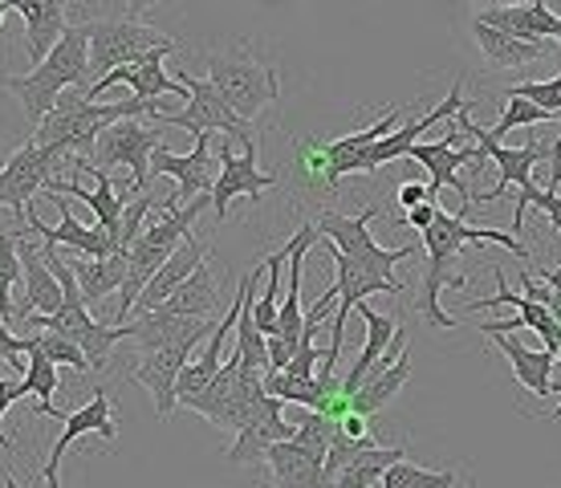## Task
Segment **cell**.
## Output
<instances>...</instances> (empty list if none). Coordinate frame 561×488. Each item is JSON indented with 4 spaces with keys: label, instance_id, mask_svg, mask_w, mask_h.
<instances>
[{
    "label": "cell",
    "instance_id": "48",
    "mask_svg": "<svg viewBox=\"0 0 561 488\" xmlns=\"http://www.w3.org/2000/svg\"><path fill=\"white\" fill-rule=\"evenodd\" d=\"M4 13H9V9H4V4H0V25H4Z\"/></svg>",
    "mask_w": 561,
    "mask_h": 488
},
{
    "label": "cell",
    "instance_id": "45",
    "mask_svg": "<svg viewBox=\"0 0 561 488\" xmlns=\"http://www.w3.org/2000/svg\"><path fill=\"white\" fill-rule=\"evenodd\" d=\"M558 363H561V347H558ZM558 419H561V404H558V411H549L546 423H558Z\"/></svg>",
    "mask_w": 561,
    "mask_h": 488
},
{
    "label": "cell",
    "instance_id": "44",
    "mask_svg": "<svg viewBox=\"0 0 561 488\" xmlns=\"http://www.w3.org/2000/svg\"><path fill=\"white\" fill-rule=\"evenodd\" d=\"M123 4H127V16H130V21H139L142 13H151L159 0H123Z\"/></svg>",
    "mask_w": 561,
    "mask_h": 488
},
{
    "label": "cell",
    "instance_id": "49",
    "mask_svg": "<svg viewBox=\"0 0 561 488\" xmlns=\"http://www.w3.org/2000/svg\"><path fill=\"white\" fill-rule=\"evenodd\" d=\"M0 4H4V9H13V0H0Z\"/></svg>",
    "mask_w": 561,
    "mask_h": 488
},
{
    "label": "cell",
    "instance_id": "31",
    "mask_svg": "<svg viewBox=\"0 0 561 488\" xmlns=\"http://www.w3.org/2000/svg\"><path fill=\"white\" fill-rule=\"evenodd\" d=\"M159 309H163V314H180V318H216V309H220V293H216V281H211L208 261H204L192 277L183 281L180 290L171 293Z\"/></svg>",
    "mask_w": 561,
    "mask_h": 488
},
{
    "label": "cell",
    "instance_id": "50",
    "mask_svg": "<svg viewBox=\"0 0 561 488\" xmlns=\"http://www.w3.org/2000/svg\"><path fill=\"white\" fill-rule=\"evenodd\" d=\"M492 4H501V0H492Z\"/></svg>",
    "mask_w": 561,
    "mask_h": 488
},
{
    "label": "cell",
    "instance_id": "24",
    "mask_svg": "<svg viewBox=\"0 0 561 488\" xmlns=\"http://www.w3.org/2000/svg\"><path fill=\"white\" fill-rule=\"evenodd\" d=\"M16 252H21V269H25V302L33 314H57L66 306V290L54 277V269L45 265L42 249L28 245V224L16 228Z\"/></svg>",
    "mask_w": 561,
    "mask_h": 488
},
{
    "label": "cell",
    "instance_id": "1",
    "mask_svg": "<svg viewBox=\"0 0 561 488\" xmlns=\"http://www.w3.org/2000/svg\"><path fill=\"white\" fill-rule=\"evenodd\" d=\"M489 240L513 252L520 265L529 261V252H525V245H520L517 237L496 232V228H468L463 216H456V212H444V208L435 212V224L423 232V249H427V277H423L420 314L427 318V326H435V330H456V326H460L451 314L439 309V290H444V285H451V290L468 285L463 273H451V257L463 252V245H489Z\"/></svg>",
    "mask_w": 561,
    "mask_h": 488
},
{
    "label": "cell",
    "instance_id": "20",
    "mask_svg": "<svg viewBox=\"0 0 561 488\" xmlns=\"http://www.w3.org/2000/svg\"><path fill=\"white\" fill-rule=\"evenodd\" d=\"M294 428H297V423H285V404L268 395V404L261 407V416H256L253 423H244V428H240L237 440H232V447H228L225 456L232 464L265 461V452L273 444H280V440H294Z\"/></svg>",
    "mask_w": 561,
    "mask_h": 488
},
{
    "label": "cell",
    "instance_id": "51",
    "mask_svg": "<svg viewBox=\"0 0 561 488\" xmlns=\"http://www.w3.org/2000/svg\"><path fill=\"white\" fill-rule=\"evenodd\" d=\"M66 4H70V0H66Z\"/></svg>",
    "mask_w": 561,
    "mask_h": 488
},
{
    "label": "cell",
    "instance_id": "27",
    "mask_svg": "<svg viewBox=\"0 0 561 488\" xmlns=\"http://www.w3.org/2000/svg\"><path fill=\"white\" fill-rule=\"evenodd\" d=\"M496 273V285L501 290L492 293V297H477V302H468L463 309H492V306H513L525 318V326L534 330V334H541V342H546V350L549 354H558V347H561V321L549 314L546 306H537V302H529V297H520V293H508V285H505V273L501 269H492Z\"/></svg>",
    "mask_w": 561,
    "mask_h": 488
},
{
    "label": "cell",
    "instance_id": "19",
    "mask_svg": "<svg viewBox=\"0 0 561 488\" xmlns=\"http://www.w3.org/2000/svg\"><path fill=\"white\" fill-rule=\"evenodd\" d=\"M456 143H460V135H456V123H451L448 135L439 143H415L408 151V159H415V163H423V168L432 171V183H427L432 200L439 195V188H456L460 195H468V188H463V180H460V168L463 163L472 168L477 147H456Z\"/></svg>",
    "mask_w": 561,
    "mask_h": 488
},
{
    "label": "cell",
    "instance_id": "35",
    "mask_svg": "<svg viewBox=\"0 0 561 488\" xmlns=\"http://www.w3.org/2000/svg\"><path fill=\"white\" fill-rule=\"evenodd\" d=\"M25 281V269H21V252H16V228L4 232L0 228V321L13 326V285Z\"/></svg>",
    "mask_w": 561,
    "mask_h": 488
},
{
    "label": "cell",
    "instance_id": "39",
    "mask_svg": "<svg viewBox=\"0 0 561 488\" xmlns=\"http://www.w3.org/2000/svg\"><path fill=\"white\" fill-rule=\"evenodd\" d=\"M525 204H537V208H541L549 216V224H553V228L561 232V192H558V188H549V192H541L537 183L520 188L517 212H513V228H520V224H525Z\"/></svg>",
    "mask_w": 561,
    "mask_h": 488
},
{
    "label": "cell",
    "instance_id": "8",
    "mask_svg": "<svg viewBox=\"0 0 561 488\" xmlns=\"http://www.w3.org/2000/svg\"><path fill=\"white\" fill-rule=\"evenodd\" d=\"M163 147V130L142 126L135 118L106 126L99 135V147L90 155L94 168H127L130 171V192H151V155Z\"/></svg>",
    "mask_w": 561,
    "mask_h": 488
},
{
    "label": "cell",
    "instance_id": "2",
    "mask_svg": "<svg viewBox=\"0 0 561 488\" xmlns=\"http://www.w3.org/2000/svg\"><path fill=\"white\" fill-rule=\"evenodd\" d=\"M139 114H163L159 102H142V98H127V102H94L82 86L66 90L57 98V106L42 118V126L33 130V143L42 147H61L70 159H90L99 147V135L106 126L123 123V118H139Z\"/></svg>",
    "mask_w": 561,
    "mask_h": 488
},
{
    "label": "cell",
    "instance_id": "37",
    "mask_svg": "<svg viewBox=\"0 0 561 488\" xmlns=\"http://www.w3.org/2000/svg\"><path fill=\"white\" fill-rule=\"evenodd\" d=\"M537 123H558V118H553L549 111H541L537 102H529V98L505 94V114L496 118V126H489V135L501 143L508 130H517V126H537Z\"/></svg>",
    "mask_w": 561,
    "mask_h": 488
},
{
    "label": "cell",
    "instance_id": "3",
    "mask_svg": "<svg viewBox=\"0 0 561 488\" xmlns=\"http://www.w3.org/2000/svg\"><path fill=\"white\" fill-rule=\"evenodd\" d=\"M4 86L21 98L28 130H37L66 90H90V29L70 25L37 70H28L25 78H4Z\"/></svg>",
    "mask_w": 561,
    "mask_h": 488
},
{
    "label": "cell",
    "instance_id": "28",
    "mask_svg": "<svg viewBox=\"0 0 561 488\" xmlns=\"http://www.w3.org/2000/svg\"><path fill=\"white\" fill-rule=\"evenodd\" d=\"M472 37H477L480 54H484V61H489L492 70H517V66H529V61L546 57V45L541 42H520V37L484 25L477 16H472Z\"/></svg>",
    "mask_w": 561,
    "mask_h": 488
},
{
    "label": "cell",
    "instance_id": "33",
    "mask_svg": "<svg viewBox=\"0 0 561 488\" xmlns=\"http://www.w3.org/2000/svg\"><path fill=\"white\" fill-rule=\"evenodd\" d=\"M21 383H25V395H28V399H37V416H45V419H66L54 407V390L61 387V378H57V366L49 363L45 354H28V366H25V375H21Z\"/></svg>",
    "mask_w": 561,
    "mask_h": 488
},
{
    "label": "cell",
    "instance_id": "13",
    "mask_svg": "<svg viewBox=\"0 0 561 488\" xmlns=\"http://www.w3.org/2000/svg\"><path fill=\"white\" fill-rule=\"evenodd\" d=\"M196 347H199V342H175V347L142 350L139 363L130 366V378H135L139 387L151 390L154 416H159V419H168L171 411L180 407V395H175V387H180L183 366L196 359Z\"/></svg>",
    "mask_w": 561,
    "mask_h": 488
},
{
    "label": "cell",
    "instance_id": "29",
    "mask_svg": "<svg viewBox=\"0 0 561 488\" xmlns=\"http://www.w3.org/2000/svg\"><path fill=\"white\" fill-rule=\"evenodd\" d=\"M78 277L85 306H99L111 293H123L127 281V252H114V257H82V261H66Z\"/></svg>",
    "mask_w": 561,
    "mask_h": 488
},
{
    "label": "cell",
    "instance_id": "43",
    "mask_svg": "<svg viewBox=\"0 0 561 488\" xmlns=\"http://www.w3.org/2000/svg\"><path fill=\"white\" fill-rule=\"evenodd\" d=\"M435 204H420V208H411L408 212V228H415V232H427V228H432L435 224Z\"/></svg>",
    "mask_w": 561,
    "mask_h": 488
},
{
    "label": "cell",
    "instance_id": "12",
    "mask_svg": "<svg viewBox=\"0 0 561 488\" xmlns=\"http://www.w3.org/2000/svg\"><path fill=\"white\" fill-rule=\"evenodd\" d=\"M216 159H220V175H216V188H211V212H216L220 224H225L232 200H240V195L261 200L268 188H277V175L261 171V163H256V143L232 151V139H220Z\"/></svg>",
    "mask_w": 561,
    "mask_h": 488
},
{
    "label": "cell",
    "instance_id": "34",
    "mask_svg": "<svg viewBox=\"0 0 561 488\" xmlns=\"http://www.w3.org/2000/svg\"><path fill=\"white\" fill-rule=\"evenodd\" d=\"M25 338H28V354H45L54 366H70V371H78V375L94 371V366H90V359L82 354V347H78V342H70L66 334L37 330V334H25Z\"/></svg>",
    "mask_w": 561,
    "mask_h": 488
},
{
    "label": "cell",
    "instance_id": "38",
    "mask_svg": "<svg viewBox=\"0 0 561 488\" xmlns=\"http://www.w3.org/2000/svg\"><path fill=\"white\" fill-rule=\"evenodd\" d=\"M337 432H342V419L325 416V411H306V416H301V423L294 428V440L325 456V452H330V444L337 440Z\"/></svg>",
    "mask_w": 561,
    "mask_h": 488
},
{
    "label": "cell",
    "instance_id": "21",
    "mask_svg": "<svg viewBox=\"0 0 561 488\" xmlns=\"http://www.w3.org/2000/svg\"><path fill=\"white\" fill-rule=\"evenodd\" d=\"M265 468L277 488H325V456L297 440H280L268 447Z\"/></svg>",
    "mask_w": 561,
    "mask_h": 488
},
{
    "label": "cell",
    "instance_id": "25",
    "mask_svg": "<svg viewBox=\"0 0 561 488\" xmlns=\"http://www.w3.org/2000/svg\"><path fill=\"white\" fill-rule=\"evenodd\" d=\"M358 314H363V321H366V342H363V350H358L354 366L346 371V378H342V395H346V399H351L354 390H358L366 378H370V371L379 366V359L387 354V350H391V342L399 338V330H403L399 321L387 318V314H379V309H370L366 302L358 306Z\"/></svg>",
    "mask_w": 561,
    "mask_h": 488
},
{
    "label": "cell",
    "instance_id": "11",
    "mask_svg": "<svg viewBox=\"0 0 561 488\" xmlns=\"http://www.w3.org/2000/svg\"><path fill=\"white\" fill-rule=\"evenodd\" d=\"M216 168L220 159L211 155V135H199L196 147L187 155H175L168 147H159L151 155V175H171L175 180V192L159 204V208H183V200H196V195H208L216 188Z\"/></svg>",
    "mask_w": 561,
    "mask_h": 488
},
{
    "label": "cell",
    "instance_id": "23",
    "mask_svg": "<svg viewBox=\"0 0 561 488\" xmlns=\"http://www.w3.org/2000/svg\"><path fill=\"white\" fill-rule=\"evenodd\" d=\"M204 261H208V245H199L196 237L183 240L180 249H175V252L168 257V265L159 269V273L151 277V285L142 290V297L135 302V314H151V309L163 306V302H168L171 293L180 290L183 281L192 277V273H196V269L204 265Z\"/></svg>",
    "mask_w": 561,
    "mask_h": 488
},
{
    "label": "cell",
    "instance_id": "15",
    "mask_svg": "<svg viewBox=\"0 0 561 488\" xmlns=\"http://www.w3.org/2000/svg\"><path fill=\"white\" fill-rule=\"evenodd\" d=\"M82 435H102L106 444H114V435H118V423H114V411H111V395L106 390H94V399L85 407H78V411H70L66 416V428H61V435L54 440V452H49V461H45V488H61V456L70 452L73 440H82Z\"/></svg>",
    "mask_w": 561,
    "mask_h": 488
},
{
    "label": "cell",
    "instance_id": "14",
    "mask_svg": "<svg viewBox=\"0 0 561 488\" xmlns=\"http://www.w3.org/2000/svg\"><path fill=\"white\" fill-rule=\"evenodd\" d=\"M168 54H175V49H151V54L135 57V61H127V66L111 70L106 78H94L85 94L99 102V98L106 94L111 86H130V90H135V98H142V102H154V98H163V94L192 98V94H187V86H183L180 78H171V73L163 70Z\"/></svg>",
    "mask_w": 561,
    "mask_h": 488
},
{
    "label": "cell",
    "instance_id": "4",
    "mask_svg": "<svg viewBox=\"0 0 561 488\" xmlns=\"http://www.w3.org/2000/svg\"><path fill=\"white\" fill-rule=\"evenodd\" d=\"M208 82L225 94V102L244 118V123H253L256 114L280 98L277 70L265 66V61H256V57L249 54V45H240L237 54H211Z\"/></svg>",
    "mask_w": 561,
    "mask_h": 488
},
{
    "label": "cell",
    "instance_id": "32",
    "mask_svg": "<svg viewBox=\"0 0 561 488\" xmlns=\"http://www.w3.org/2000/svg\"><path fill=\"white\" fill-rule=\"evenodd\" d=\"M403 456H408V447H370V452H363L354 464H346L330 488H370V485H379L382 473H387L391 464L403 461Z\"/></svg>",
    "mask_w": 561,
    "mask_h": 488
},
{
    "label": "cell",
    "instance_id": "10",
    "mask_svg": "<svg viewBox=\"0 0 561 488\" xmlns=\"http://www.w3.org/2000/svg\"><path fill=\"white\" fill-rule=\"evenodd\" d=\"M456 130H468V135L477 139L480 151H484V159L496 163V183H492V192L484 195V200H477V204H489V200L496 204V200H505V192L513 188V183H517V188H529V183H534V163L553 159V151L541 147V143H534V147H501V143L489 135V126L472 123L468 106H463L460 118H456Z\"/></svg>",
    "mask_w": 561,
    "mask_h": 488
},
{
    "label": "cell",
    "instance_id": "41",
    "mask_svg": "<svg viewBox=\"0 0 561 488\" xmlns=\"http://www.w3.org/2000/svg\"><path fill=\"white\" fill-rule=\"evenodd\" d=\"M16 399H28L25 383H21V378H0V452H13V440L4 435V416H9V407H13Z\"/></svg>",
    "mask_w": 561,
    "mask_h": 488
},
{
    "label": "cell",
    "instance_id": "6",
    "mask_svg": "<svg viewBox=\"0 0 561 488\" xmlns=\"http://www.w3.org/2000/svg\"><path fill=\"white\" fill-rule=\"evenodd\" d=\"M85 29H90V73H99V78H106L135 57L151 54V49H175L168 33L142 25V21H130V16L85 21Z\"/></svg>",
    "mask_w": 561,
    "mask_h": 488
},
{
    "label": "cell",
    "instance_id": "46",
    "mask_svg": "<svg viewBox=\"0 0 561 488\" xmlns=\"http://www.w3.org/2000/svg\"><path fill=\"white\" fill-rule=\"evenodd\" d=\"M553 163H561V135H558V147H553Z\"/></svg>",
    "mask_w": 561,
    "mask_h": 488
},
{
    "label": "cell",
    "instance_id": "16",
    "mask_svg": "<svg viewBox=\"0 0 561 488\" xmlns=\"http://www.w3.org/2000/svg\"><path fill=\"white\" fill-rule=\"evenodd\" d=\"M49 200L57 204V224L49 228V224H42V216L28 208L25 212V224H28V232H37L42 240H49V245H70L73 252H82V257H114V240L102 232L99 224L90 228V224H82V220H73V212H70V204L61 200L57 192H45Z\"/></svg>",
    "mask_w": 561,
    "mask_h": 488
},
{
    "label": "cell",
    "instance_id": "47",
    "mask_svg": "<svg viewBox=\"0 0 561 488\" xmlns=\"http://www.w3.org/2000/svg\"><path fill=\"white\" fill-rule=\"evenodd\" d=\"M4 488H21V485H16L13 476H4Z\"/></svg>",
    "mask_w": 561,
    "mask_h": 488
},
{
    "label": "cell",
    "instance_id": "18",
    "mask_svg": "<svg viewBox=\"0 0 561 488\" xmlns=\"http://www.w3.org/2000/svg\"><path fill=\"white\" fill-rule=\"evenodd\" d=\"M211 330H216L211 318H180V314H163V309H151V314L127 321V338L139 347V354L175 347V342H204V338H211Z\"/></svg>",
    "mask_w": 561,
    "mask_h": 488
},
{
    "label": "cell",
    "instance_id": "30",
    "mask_svg": "<svg viewBox=\"0 0 561 488\" xmlns=\"http://www.w3.org/2000/svg\"><path fill=\"white\" fill-rule=\"evenodd\" d=\"M408 378H411V350H403V354L394 359V366H387V371H375L363 387L354 390L351 411H354V416H363V419H375L382 407L399 395V390L408 387Z\"/></svg>",
    "mask_w": 561,
    "mask_h": 488
},
{
    "label": "cell",
    "instance_id": "42",
    "mask_svg": "<svg viewBox=\"0 0 561 488\" xmlns=\"http://www.w3.org/2000/svg\"><path fill=\"white\" fill-rule=\"evenodd\" d=\"M399 204L411 212V208H420V204H435V200H432V192H427V183L408 180L403 188H399Z\"/></svg>",
    "mask_w": 561,
    "mask_h": 488
},
{
    "label": "cell",
    "instance_id": "26",
    "mask_svg": "<svg viewBox=\"0 0 561 488\" xmlns=\"http://www.w3.org/2000/svg\"><path fill=\"white\" fill-rule=\"evenodd\" d=\"M489 338L508 359V366H513V375H517L520 387L534 390L537 399L553 395V363H558V354H549V350H529L513 334H489Z\"/></svg>",
    "mask_w": 561,
    "mask_h": 488
},
{
    "label": "cell",
    "instance_id": "5",
    "mask_svg": "<svg viewBox=\"0 0 561 488\" xmlns=\"http://www.w3.org/2000/svg\"><path fill=\"white\" fill-rule=\"evenodd\" d=\"M180 82L187 86V106L183 111H163L159 114V123L168 126H183L187 135H225V139H237L240 147H249V143H256L253 135V123H244L232 106L225 102V94L216 90V86L208 82V78H192V73L183 70Z\"/></svg>",
    "mask_w": 561,
    "mask_h": 488
},
{
    "label": "cell",
    "instance_id": "36",
    "mask_svg": "<svg viewBox=\"0 0 561 488\" xmlns=\"http://www.w3.org/2000/svg\"><path fill=\"white\" fill-rule=\"evenodd\" d=\"M379 488H460V476L432 473V468H420V464H411V461H399L382 473Z\"/></svg>",
    "mask_w": 561,
    "mask_h": 488
},
{
    "label": "cell",
    "instance_id": "40",
    "mask_svg": "<svg viewBox=\"0 0 561 488\" xmlns=\"http://www.w3.org/2000/svg\"><path fill=\"white\" fill-rule=\"evenodd\" d=\"M21 354H28V338L13 334V330L0 321V366H9V371H16V375H25Z\"/></svg>",
    "mask_w": 561,
    "mask_h": 488
},
{
    "label": "cell",
    "instance_id": "9",
    "mask_svg": "<svg viewBox=\"0 0 561 488\" xmlns=\"http://www.w3.org/2000/svg\"><path fill=\"white\" fill-rule=\"evenodd\" d=\"M379 216V208H366L363 216H342V212H322L318 216V228H322V240H330L342 257H351V261H358V265L375 269L379 277H394V265L399 261H408V257H415V245H403V249H382V245H375V237H370V228L366 224Z\"/></svg>",
    "mask_w": 561,
    "mask_h": 488
},
{
    "label": "cell",
    "instance_id": "17",
    "mask_svg": "<svg viewBox=\"0 0 561 488\" xmlns=\"http://www.w3.org/2000/svg\"><path fill=\"white\" fill-rule=\"evenodd\" d=\"M477 21L513 33L520 42H558L561 45V16L549 9V0H529V4H489L480 9Z\"/></svg>",
    "mask_w": 561,
    "mask_h": 488
},
{
    "label": "cell",
    "instance_id": "22",
    "mask_svg": "<svg viewBox=\"0 0 561 488\" xmlns=\"http://www.w3.org/2000/svg\"><path fill=\"white\" fill-rule=\"evenodd\" d=\"M13 9L25 16V49L28 61L42 66L49 49L61 42L66 33V0H13Z\"/></svg>",
    "mask_w": 561,
    "mask_h": 488
},
{
    "label": "cell",
    "instance_id": "7",
    "mask_svg": "<svg viewBox=\"0 0 561 488\" xmlns=\"http://www.w3.org/2000/svg\"><path fill=\"white\" fill-rule=\"evenodd\" d=\"M61 163H70V155L61 151V147H42V143L33 139L21 143L4 159V168H0V208H13L16 228H25L28 200L49 188V180H54V171Z\"/></svg>",
    "mask_w": 561,
    "mask_h": 488
}]
</instances>
